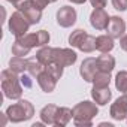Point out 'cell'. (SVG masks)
<instances>
[{
	"label": "cell",
	"mask_w": 127,
	"mask_h": 127,
	"mask_svg": "<svg viewBox=\"0 0 127 127\" xmlns=\"http://www.w3.org/2000/svg\"><path fill=\"white\" fill-rule=\"evenodd\" d=\"M115 88L123 93V94H127V70H121L117 73L115 76Z\"/></svg>",
	"instance_id": "obj_24"
},
{
	"label": "cell",
	"mask_w": 127,
	"mask_h": 127,
	"mask_svg": "<svg viewBox=\"0 0 127 127\" xmlns=\"http://www.w3.org/2000/svg\"><path fill=\"white\" fill-rule=\"evenodd\" d=\"M69 2H72V3H75V5H82V3L87 2V0H69Z\"/></svg>",
	"instance_id": "obj_32"
},
{
	"label": "cell",
	"mask_w": 127,
	"mask_h": 127,
	"mask_svg": "<svg viewBox=\"0 0 127 127\" xmlns=\"http://www.w3.org/2000/svg\"><path fill=\"white\" fill-rule=\"evenodd\" d=\"M99 114L96 102L84 100L73 106V124L76 127H91L93 118Z\"/></svg>",
	"instance_id": "obj_1"
},
{
	"label": "cell",
	"mask_w": 127,
	"mask_h": 127,
	"mask_svg": "<svg viewBox=\"0 0 127 127\" xmlns=\"http://www.w3.org/2000/svg\"><path fill=\"white\" fill-rule=\"evenodd\" d=\"M72 118H73V109L66 108V106H61V108L58 106L57 114H55V123H54V126H57V127H64Z\"/></svg>",
	"instance_id": "obj_14"
},
{
	"label": "cell",
	"mask_w": 127,
	"mask_h": 127,
	"mask_svg": "<svg viewBox=\"0 0 127 127\" xmlns=\"http://www.w3.org/2000/svg\"><path fill=\"white\" fill-rule=\"evenodd\" d=\"M109 82H111V72L97 70V73L93 78V85L96 87H109Z\"/></svg>",
	"instance_id": "obj_23"
},
{
	"label": "cell",
	"mask_w": 127,
	"mask_h": 127,
	"mask_svg": "<svg viewBox=\"0 0 127 127\" xmlns=\"http://www.w3.org/2000/svg\"><path fill=\"white\" fill-rule=\"evenodd\" d=\"M109 115L117 121H123L127 118V94H123L115 99V102L111 105Z\"/></svg>",
	"instance_id": "obj_8"
},
{
	"label": "cell",
	"mask_w": 127,
	"mask_h": 127,
	"mask_svg": "<svg viewBox=\"0 0 127 127\" xmlns=\"http://www.w3.org/2000/svg\"><path fill=\"white\" fill-rule=\"evenodd\" d=\"M36 58L42 63L43 66H48L52 63V48L45 45L42 48H39V51L36 52Z\"/></svg>",
	"instance_id": "obj_19"
},
{
	"label": "cell",
	"mask_w": 127,
	"mask_h": 127,
	"mask_svg": "<svg viewBox=\"0 0 127 127\" xmlns=\"http://www.w3.org/2000/svg\"><path fill=\"white\" fill-rule=\"evenodd\" d=\"M76 52L72 48H52V63L67 67L76 63Z\"/></svg>",
	"instance_id": "obj_6"
},
{
	"label": "cell",
	"mask_w": 127,
	"mask_h": 127,
	"mask_svg": "<svg viewBox=\"0 0 127 127\" xmlns=\"http://www.w3.org/2000/svg\"><path fill=\"white\" fill-rule=\"evenodd\" d=\"M14 6L17 8V11H20V12H23L26 15V18L29 20L30 24L40 23L42 8L36 3V0H18Z\"/></svg>",
	"instance_id": "obj_4"
},
{
	"label": "cell",
	"mask_w": 127,
	"mask_h": 127,
	"mask_svg": "<svg viewBox=\"0 0 127 127\" xmlns=\"http://www.w3.org/2000/svg\"><path fill=\"white\" fill-rule=\"evenodd\" d=\"M0 79H2V90H3L5 97H8L11 100L21 99L23 84H21L17 72H14L12 69H5V70H2Z\"/></svg>",
	"instance_id": "obj_2"
},
{
	"label": "cell",
	"mask_w": 127,
	"mask_h": 127,
	"mask_svg": "<svg viewBox=\"0 0 127 127\" xmlns=\"http://www.w3.org/2000/svg\"><path fill=\"white\" fill-rule=\"evenodd\" d=\"M111 3H112L114 9H117V11H121V12L127 11V0H111Z\"/></svg>",
	"instance_id": "obj_27"
},
{
	"label": "cell",
	"mask_w": 127,
	"mask_h": 127,
	"mask_svg": "<svg viewBox=\"0 0 127 127\" xmlns=\"http://www.w3.org/2000/svg\"><path fill=\"white\" fill-rule=\"evenodd\" d=\"M79 51H82V52H87V54H90V52H93L94 49H96V37L94 36H91V34H87L85 36V39L82 40V43L79 45V48H78Z\"/></svg>",
	"instance_id": "obj_25"
},
{
	"label": "cell",
	"mask_w": 127,
	"mask_h": 127,
	"mask_svg": "<svg viewBox=\"0 0 127 127\" xmlns=\"http://www.w3.org/2000/svg\"><path fill=\"white\" fill-rule=\"evenodd\" d=\"M30 23L26 18V15L20 11L14 12L9 18V32L15 36V37H23L24 34H27L29 29H30Z\"/></svg>",
	"instance_id": "obj_5"
},
{
	"label": "cell",
	"mask_w": 127,
	"mask_h": 127,
	"mask_svg": "<svg viewBox=\"0 0 127 127\" xmlns=\"http://www.w3.org/2000/svg\"><path fill=\"white\" fill-rule=\"evenodd\" d=\"M45 69L58 81L61 76H63V66H60V64H57V63H51V64H48V66H45Z\"/></svg>",
	"instance_id": "obj_26"
},
{
	"label": "cell",
	"mask_w": 127,
	"mask_h": 127,
	"mask_svg": "<svg viewBox=\"0 0 127 127\" xmlns=\"http://www.w3.org/2000/svg\"><path fill=\"white\" fill-rule=\"evenodd\" d=\"M42 124H45V123H43V121H42V123H34V124H33V127H40Z\"/></svg>",
	"instance_id": "obj_33"
},
{
	"label": "cell",
	"mask_w": 127,
	"mask_h": 127,
	"mask_svg": "<svg viewBox=\"0 0 127 127\" xmlns=\"http://www.w3.org/2000/svg\"><path fill=\"white\" fill-rule=\"evenodd\" d=\"M76 18H78V14L72 6H61L57 11V24L60 27H64V29L72 27L76 23Z\"/></svg>",
	"instance_id": "obj_7"
},
{
	"label": "cell",
	"mask_w": 127,
	"mask_h": 127,
	"mask_svg": "<svg viewBox=\"0 0 127 127\" xmlns=\"http://www.w3.org/2000/svg\"><path fill=\"white\" fill-rule=\"evenodd\" d=\"M57 109H58V106H57V105H52V103H49V105L43 106V108L40 109V114H39L40 120H42L46 126H54V123H55V114H57Z\"/></svg>",
	"instance_id": "obj_15"
},
{
	"label": "cell",
	"mask_w": 127,
	"mask_h": 127,
	"mask_svg": "<svg viewBox=\"0 0 127 127\" xmlns=\"http://www.w3.org/2000/svg\"><path fill=\"white\" fill-rule=\"evenodd\" d=\"M87 34H88V33H87L84 29H76V30H73V32L70 33V36H69V45L73 46V48H79V45L82 43V40L85 39Z\"/></svg>",
	"instance_id": "obj_22"
},
{
	"label": "cell",
	"mask_w": 127,
	"mask_h": 127,
	"mask_svg": "<svg viewBox=\"0 0 127 127\" xmlns=\"http://www.w3.org/2000/svg\"><path fill=\"white\" fill-rule=\"evenodd\" d=\"M115 43H114V37H111L109 34H102L96 37V49L100 52H111L114 49Z\"/></svg>",
	"instance_id": "obj_17"
},
{
	"label": "cell",
	"mask_w": 127,
	"mask_h": 127,
	"mask_svg": "<svg viewBox=\"0 0 127 127\" xmlns=\"http://www.w3.org/2000/svg\"><path fill=\"white\" fill-rule=\"evenodd\" d=\"M37 84H39V87L42 88V91L43 93H52L54 90H55V85H57V79L45 69L37 78Z\"/></svg>",
	"instance_id": "obj_13"
},
{
	"label": "cell",
	"mask_w": 127,
	"mask_h": 127,
	"mask_svg": "<svg viewBox=\"0 0 127 127\" xmlns=\"http://www.w3.org/2000/svg\"><path fill=\"white\" fill-rule=\"evenodd\" d=\"M6 115H8L9 121L15 123V124L23 123V121H29L34 115V106L29 100H18V103L8 106Z\"/></svg>",
	"instance_id": "obj_3"
},
{
	"label": "cell",
	"mask_w": 127,
	"mask_h": 127,
	"mask_svg": "<svg viewBox=\"0 0 127 127\" xmlns=\"http://www.w3.org/2000/svg\"><path fill=\"white\" fill-rule=\"evenodd\" d=\"M96 60H97V67H99V70L112 72L114 67H115V58L112 55H109V52H102V55H99Z\"/></svg>",
	"instance_id": "obj_16"
},
{
	"label": "cell",
	"mask_w": 127,
	"mask_h": 127,
	"mask_svg": "<svg viewBox=\"0 0 127 127\" xmlns=\"http://www.w3.org/2000/svg\"><path fill=\"white\" fill-rule=\"evenodd\" d=\"M126 120H127V118H126Z\"/></svg>",
	"instance_id": "obj_36"
},
{
	"label": "cell",
	"mask_w": 127,
	"mask_h": 127,
	"mask_svg": "<svg viewBox=\"0 0 127 127\" xmlns=\"http://www.w3.org/2000/svg\"><path fill=\"white\" fill-rule=\"evenodd\" d=\"M48 2H49V3H54V2H57V0H48Z\"/></svg>",
	"instance_id": "obj_35"
},
{
	"label": "cell",
	"mask_w": 127,
	"mask_h": 127,
	"mask_svg": "<svg viewBox=\"0 0 127 127\" xmlns=\"http://www.w3.org/2000/svg\"><path fill=\"white\" fill-rule=\"evenodd\" d=\"M108 34L114 39H121L126 33V23L123 18L120 17H111V21L108 24V29H106Z\"/></svg>",
	"instance_id": "obj_11"
},
{
	"label": "cell",
	"mask_w": 127,
	"mask_h": 127,
	"mask_svg": "<svg viewBox=\"0 0 127 127\" xmlns=\"http://www.w3.org/2000/svg\"><path fill=\"white\" fill-rule=\"evenodd\" d=\"M120 46H121V49H123V51H126V52H127V34H124V36L120 39Z\"/></svg>",
	"instance_id": "obj_30"
},
{
	"label": "cell",
	"mask_w": 127,
	"mask_h": 127,
	"mask_svg": "<svg viewBox=\"0 0 127 127\" xmlns=\"http://www.w3.org/2000/svg\"><path fill=\"white\" fill-rule=\"evenodd\" d=\"M26 67H27V58H24V57L14 55L9 60V69H12L17 73H24Z\"/></svg>",
	"instance_id": "obj_20"
},
{
	"label": "cell",
	"mask_w": 127,
	"mask_h": 127,
	"mask_svg": "<svg viewBox=\"0 0 127 127\" xmlns=\"http://www.w3.org/2000/svg\"><path fill=\"white\" fill-rule=\"evenodd\" d=\"M36 3L42 8V9H45L48 5H49V2H48V0H36Z\"/></svg>",
	"instance_id": "obj_31"
},
{
	"label": "cell",
	"mask_w": 127,
	"mask_h": 127,
	"mask_svg": "<svg viewBox=\"0 0 127 127\" xmlns=\"http://www.w3.org/2000/svg\"><path fill=\"white\" fill-rule=\"evenodd\" d=\"M111 17L105 12V9H94L90 15V24L96 30H106Z\"/></svg>",
	"instance_id": "obj_10"
},
{
	"label": "cell",
	"mask_w": 127,
	"mask_h": 127,
	"mask_svg": "<svg viewBox=\"0 0 127 127\" xmlns=\"http://www.w3.org/2000/svg\"><path fill=\"white\" fill-rule=\"evenodd\" d=\"M45 70V66L37 60V58H27V67H26V72L33 76V78H37L42 72Z\"/></svg>",
	"instance_id": "obj_18"
},
{
	"label": "cell",
	"mask_w": 127,
	"mask_h": 127,
	"mask_svg": "<svg viewBox=\"0 0 127 127\" xmlns=\"http://www.w3.org/2000/svg\"><path fill=\"white\" fill-rule=\"evenodd\" d=\"M91 97L93 100L100 105V106H105L111 102L112 99V91L109 90V87H96L93 85V90H91Z\"/></svg>",
	"instance_id": "obj_12"
},
{
	"label": "cell",
	"mask_w": 127,
	"mask_h": 127,
	"mask_svg": "<svg viewBox=\"0 0 127 127\" xmlns=\"http://www.w3.org/2000/svg\"><path fill=\"white\" fill-rule=\"evenodd\" d=\"M20 81H21V84H23L24 88H32L33 87V81H32V76L29 73H23L20 76Z\"/></svg>",
	"instance_id": "obj_28"
},
{
	"label": "cell",
	"mask_w": 127,
	"mask_h": 127,
	"mask_svg": "<svg viewBox=\"0 0 127 127\" xmlns=\"http://www.w3.org/2000/svg\"><path fill=\"white\" fill-rule=\"evenodd\" d=\"M97 70H99V67H97V60L93 58V57L85 58L81 63V67H79V73H81V76H82V79L85 82H93V78L97 73Z\"/></svg>",
	"instance_id": "obj_9"
},
{
	"label": "cell",
	"mask_w": 127,
	"mask_h": 127,
	"mask_svg": "<svg viewBox=\"0 0 127 127\" xmlns=\"http://www.w3.org/2000/svg\"><path fill=\"white\" fill-rule=\"evenodd\" d=\"M90 3L94 9H103L108 3V0H90Z\"/></svg>",
	"instance_id": "obj_29"
},
{
	"label": "cell",
	"mask_w": 127,
	"mask_h": 127,
	"mask_svg": "<svg viewBox=\"0 0 127 127\" xmlns=\"http://www.w3.org/2000/svg\"><path fill=\"white\" fill-rule=\"evenodd\" d=\"M12 54L14 55H18V57H26V55H29V52H30V46L27 45V43H24L20 37H17L15 39V42L12 43Z\"/></svg>",
	"instance_id": "obj_21"
},
{
	"label": "cell",
	"mask_w": 127,
	"mask_h": 127,
	"mask_svg": "<svg viewBox=\"0 0 127 127\" xmlns=\"http://www.w3.org/2000/svg\"><path fill=\"white\" fill-rule=\"evenodd\" d=\"M6 2H9V3H12V5H15V3L18 2V0H6Z\"/></svg>",
	"instance_id": "obj_34"
}]
</instances>
